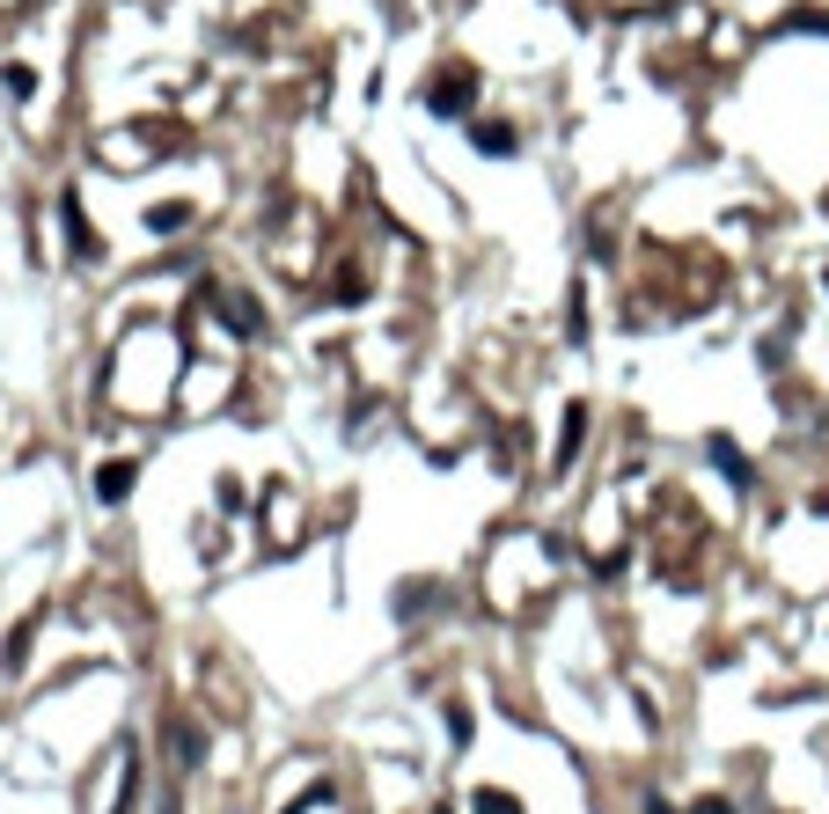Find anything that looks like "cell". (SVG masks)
Wrapping results in <instances>:
<instances>
[{
    "label": "cell",
    "mask_w": 829,
    "mask_h": 814,
    "mask_svg": "<svg viewBox=\"0 0 829 814\" xmlns=\"http://www.w3.org/2000/svg\"><path fill=\"white\" fill-rule=\"evenodd\" d=\"M426 103H434L440 118H463L470 103H477V74H470V67H440V81L426 89Z\"/></svg>",
    "instance_id": "cell-1"
},
{
    "label": "cell",
    "mask_w": 829,
    "mask_h": 814,
    "mask_svg": "<svg viewBox=\"0 0 829 814\" xmlns=\"http://www.w3.org/2000/svg\"><path fill=\"white\" fill-rule=\"evenodd\" d=\"M133 477H140V463H103V477H96V499H103V507H118V499L133 492Z\"/></svg>",
    "instance_id": "cell-2"
},
{
    "label": "cell",
    "mask_w": 829,
    "mask_h": 814,
    "mask_svg": "<svg viewBox=\"0 0 829 814\" xmlns=\"http://www.w3.org/2000/svg\"><path fill=\"white\" fill-rule=\"evenodd\" d=\"M705 455H712L719 469H727V485H749V463H741V447H734L727 433H712V441H705Z\"/></svg>",
    "instance_id": "cell-3"
},
{
    "label": "cell",
    "mask_w": 829,
    "mask_h": 814,
    "mask_svg": "<svg viewBox=\"0 0 829 814\" xmlns=\"http://www.w3.org/2000/svg\"><path fill=\"white\" fill-rule=\"evenodd\" d=\"M470 140H477L485 154H514V148H521V140H514V125H470Z\"/></svg>",
    "instance_id": "cell-4"
},
{
    "label": "cell",
    "mask_w": 829,
    "mask_h": 814,
    "mask_svg": "<svg viewBox=\"0 0 829 814\" xmlns=\"http://www.w3.org/2000/svg\"><path fill=\"white\" fill-rule=\"evenodd\" d=\"M580 441H587V404H573V411H565V441H559V463H573V455H580Z\"/></svg>",
    "instance_id": "cell-5"
},
{
    "label": "cell",
    "mask_w": 829,
    "mask_h": 814,
    "mask_svg": "<svg viewBox=\"0 0 829 814\" xmlns=\"http://www.w3.org/2000/svg\"><path fill=\"white\" fill-rule=\"evenodd\" d=\"M470 807H477V814H521V800H507V792H477Z\"/></svg>",
    "instance_id": "cell-6"
},
{
    "label": "cell",
    "mask_w": 829,
    "mask_h": 814,
    "mask_svg": "<svg viewBox=\"0 0 829 814\" xmlns=\"http://www.w3.org/2000/svg\"><path fill=\"white\" fill-rule=\"evenodd\" d=\"M785 30H829V15H822V8H801V15H793Z\"/></svg>",
    "instance_id": "cell-7"
},
{
    "label": "cell",
    "mask_w": 829,
    "mask_h": 814,
    "mask_svg": "<svg viewBox=\"0 0 829 814\" xmlns=\"http://www.w3.org/2000/svg\"><path fill=\"white\" fill-rule=\"evenodd\" d=\"M690 814H734V807H727V800H698Z\"/></svg>",
    "instance_id": "cell-8"
},
{
    "label": "cell",
    "mask_w": 829,
    "mask_h": 814,
    "mask_svg": "<svg viewBox=\"0 0 829 814\" xmlns=\"http://www.w3.org/2000/svg\"><path fill=\"white\" fill-rule=\"evenodd\" d=\"M646 814H676V807H668V800H646Z\"/></svg>",
    "instance_id": "cell-9"
}]
</instances>
